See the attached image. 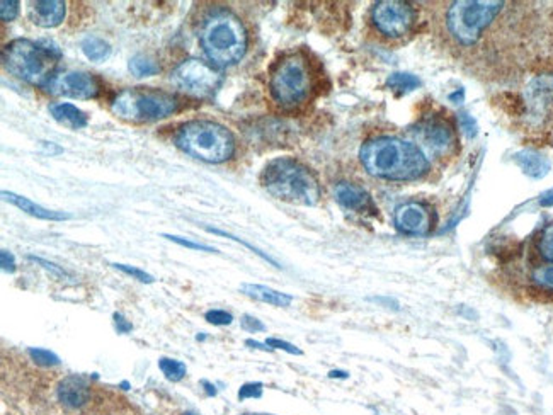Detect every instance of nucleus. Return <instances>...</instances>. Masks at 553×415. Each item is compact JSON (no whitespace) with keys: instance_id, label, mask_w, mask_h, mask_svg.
Masks as SVG:
<instances>
[{"instance_id":"1","label":"nucleus","mask_w":553,"mask_h":415,"mask_svg":"<svg viewBox=\"0 0 553 415\" xmlns=\"http://www.w3.org/2000/svg\"><path fill=\"white\" fill-rule=\"evenodd\" d=\"M359 160L369 176L385 181H419L431 172L423 148L398 137L368 140L361 147Z\"/></svg>"},{"instance_id":"2","label":"nucleus","mask_w":553,"mask_h":415,"mask_svg":"<svg viewBox=\"0 0 553 415\" xmlns=\"http://www.w3.org/2000/svg\"><path fill=\"white\" fill-rule=\"evenodd\" d=\"M501 0H457L445 14V29L449 43L457 48H475L496 26L497 19L508 11Z\"/></svg>"},{"instance_id":"3","label":"nucleus","mask_w":553,"mask_h":415,"mask_svg":"<svg viewBox=\"0 0 553 415\" xmlns=\"http://www.w3.org/2000/svg\"><path fill=\"white\" fill-rule=\"evenodd\" d=\"M261 182L271 196L291 205L313 206L322 196L320 184L315 174L291 157L271 160L264 167Z\"/></svg>"},{"instance_id":"4","label":"nucleus","mask_w":553,"mask_h":415,"mask_svg":"<svg viewBox=\"0 0 553 415\" xmlns=\"http://www.w3.org/2000/svg\"><path fill=\"white\" fill-rule=\"evenodd\" d=\"M199 40L204 53L216 69L235 65L247 52L244 23L227 9H215L206 16Z\"/></svg>"},{"instance_id":"5","label":"nucleus","mask_w":553,"mask_h":415,"mask_svg":"<svg viewBox=\"0 0 553 415\" xmlns=\"http://www.w3.org/2000/svg\"><path fill=\"white\" fill-rule=\"evenodd\" d=\"M60 58V48L48 40H40L36 43L29 40H14L2 52L4 67L9 74L41 87L53 75V67Z\"/></svg>"},{"instance_id":"6","label":"nucleus","mask_w":553,"mask_h":415,"mask_svg":"<svg viewBox=\"0 0 553 415\" xmlns=\"http://www.w3.org/2000/svg\"><path fill=\"white\" fill-rule=\"evenodd\" d=\"M176 145L187 155L208 164H223L233 157L235 138L227 126L210 120H194L181 126Z\"/></svg>"},{"instance_id":"7","label":"nucleus","mask_w":553,"mask_h":415,"mask_svg":"<svg viewBox=\"0 0 553 415\" xmlns=\"http://www.w3.org/2000/svg\"><path fill=\"white\" fill-rule=\"evenodd\" d=\"M313 91V74L301 53H289L272 67L269 92L272 101L283 109L300 108Z\"/></svg>"},{"instance_id":"8","label":"nucleus","mask_w":553,"mask_h":415,"mask_svg":"<svg viewBox=\"0 0 553 415\" xmlns=\"http://www.w3.org/2000/svg\"><path fill=\"white\" fill-rule=\"evenodd\" d=\"M179 101L172 94L153 89H125L114 97L111 111L119 120L130 123H152L172 116Z\"/></svg>"},{"instance_id":"9","label":"nucleus","mask_w":553,"mask_h":415,"mask_svg":"<svg viewBox=\"0 0 553 415\" xmlns=\"http://www.w3.org/2000/svg\"><path fill=\"white\" fill-rule=\"evenodd\" d=\"M415 138L419 140L429 154L437 159H449L458 152V135L453 123L445 114L431 113L425 114L417 121L414 130Z\"/></svg>"},{"instance_id":"10","label":"nucleus","mask_w":553,"mask_h":415,"mask_svg":"<svg viewBox=\"0 0 553 415\" xmlns=\"http://www.w3.org/2000/svg\"><path fill=\"white\" fill-rule=\"evenodd\" d=\"M369 18L381 36L400 40L412 33L417 23V12L410 4L402 0H381L374 4Z\"/></svg>"},{"instance_id":"11","label":"nucleus","mask_w":553,"mask_h":415,"mask_svg":"<svg viewBox=\"0 0 553 415\" xmlns=\"http://www.w3.org/2000/svg\"><path fill=\"white\" fill-rule=\"evenodd\" d=\"M221 74L216 67L203 60H186L179 63L176 69L170 74V82L176 86L179 91L196 97H206L213 94L220 87Z\"/></svg>"},{"instance_id":"12","label":"nucleus","mask_w":553,"mask_h":415,"mask_svg":"<svg viewBox=\"0 0 553 415\" xmlns=\"http://www.w3.org/2000/svg\"><path fill=\"white\" fill-rule=\"evenodd\" d=\"M525 116L533 128L544 126L553 118V74H540L530 80L525 92Z\"/></svg>"},{"instance_id":"13","label":"nucleus","mask_w":553,"mask_h":415,"mask_svg":"<svg viewBox=\"0 0 553 415\" xmlns=\"http://www.w3.org/2000/svg\"><path fill=\"white\" fill-rule=\"evenodd\" d=\"M43 89L51 96L89 101L101 94V82L87 72L65 70L51 75Z\"/></svg>"},{"instance_id":"14","label":"nucleus","mask_w":553,"mask_h":415,"mask_svg":"<svg viewBox=\"0 0 553 415\" xmlns=\"http://www.w3.org/2000/svg\"><path fill=\"white\" fill-rule=\"evenodd\" d=\"M395 228L403 235H429L436 227V213L432 206L423 201H407L395 210Z\"/></svg>"},{"instance_id":"15","label":"nucleus","mask_w":553,"mask_h":415,"mask_svg":"<svg viewBox=\"0 0 553 415\" xmlns=\"http://www.w3.org/2000/svg\"><path fill=\"white\" fill-rule=\"evenodd\" d=\"M58 400L62 402L67 409H80L89 402L91 398V388L85 383L84 378L72 375L60 381L58 385Z\"/></svg>"},{"instance_id":"16","label":"nucleus","mask_w":553,"mask_h":415,"mask_svg":"<svg viewBox=\"0 0 553 415\" xmlns=\"http://www.w3.org/2000/svg\"><path fill=\"white\" fill-rule=\"evenodd\" d=\"M67 6L62 0H38L29 9V18L40 28H57L65 19Z\"/></svg>"},{"instance_id":"17","label":"nucleus","mask_w":553,"mask_h":415,"mask_svg":"<svg viewBox=\"0 0 553 415\" xmlns=\"http://www.w3.org/2000/svg\"><path fill=\"white\" fill-rule=\"evenodd\" d=\"M335 201L349 211H364L373 205L368 191L352 182H339L334 189Z\"/></svg>"},{"instance_id":"18","label":"nucleus","mask_w":553,"mask_h":415,"mask_svg":"<svg viewBox=\"0 0 553 415\" xmlns=\"http://www.w3.org/2000/svg\"><path fill=\"white\" fill-rule=\"evenodd\" d=\"M2 198L6 199V201L11 203V205L19 208V210L24 211V213L31 215V217H34V218L48 220V222H63V220L72 218V215L62 213V211L48 210V208H43L40 205H36L34 201H31V199L19 196V194L11 193V191H2Z\"/></svg>"},{"instance_id":"19","label":"nucleus","mask_w":553,"mask_h":415,"mask_svg":"<svg viewBox=\"0 0 553 415\" xmlns=\"http://www.w3.org/2000/svg\"><path fill=\"white\" fill-rule=\"evenodd\" d=\"M50 114L55 121L70 130H82L89 125L87 114L70 103H53L50 106Z\"/></svg>"},{"instance_id":"20","label":"nucleus","mask_w":553,"mask_h":415,"mask_svg":"<svg viewBox=\"0 0 553 415\" xmlns=\"http://www.w3.org/2000/svg\"><path fill=\"white\" fill-rule=\"evenodd\" d=\"M514 162L519 165L526 176L533 177V179H542L550 172V162L544 155L535 150H521L514 155Z\"/></svg>"},{"instance_id":"21","label":"nucleus","mask_w":553,"mask_h":415,"mask_svg":"<svg viewBox=\"0 0 553 415\" xmlns=\"http://www.w3.org/2000/svg\"><path fill=\"white\" fill-rule=\"evenodd\" d=\"M242 293L249 296V298L257 300V302L272 305V307H289L293 302V298L286 293H281V291L272 290V288L262 286V285H244L242 286Z\"/></svg>"},{"instance_id":"22","label":"nucleus","mask_w":553,"mask_h":415,"mask_svg":"<svg viewBox=\"0 0 553 415\" xmlns=\"http://www.w3.org/2000/svg\"><path fill=\"white\" fill-rule=\"evenodd\" d=\"M80 48L91 62H104L111 55V46L99 36H85L80 43Z\"/></svg>"},{"instance_id":"23","label":"nucleus","mask_w":553,"mask_h":415,"mask_svg":"<svg viewBox=\"0 0 553 415\" xmlns=\"http://www.w3.org/2000/svg\"><path fill=\"white\" fill-rule=\"evenodd\" d=\"M420 86V79L415 75L407 74V72H395L386 79V87L391 91L400 92V94H406V92L414 91Z\"/></svg>"},{"instance_id":"24","label":"nucleus","mask_w":553,"mask_h":415,"mask_svg":"<svg viewBox=\"0 0 553 415\" xmlns=\"http://www.w3.org/2000/svg\"><path fill=\"white\" fill-rule=\"evenodd\" d=\"M530 279L540 290L553 293V262H544V264L535 266L530 273Z\"/></svg>"},{"instance_id":"25","label":"nucleus","mask_w":553,"mask_h":415,"mask_svg":"<svg viewBox=\"0 0 553 415\" xmlns=\"http://www.w3.org/2000/svg\"><path fill=\"white\" fill-rule=\"evenodd\" d=\"M130 70L135 77H150V75H155L160 70V67L150 57L135 55L130 60Z\"/></svg>"},{"instance_id":"26","label":"nucleus","mask_w":553,"mask_h":415,"mask_svg":"<svg viewBox=\"0 0 553 415\" xmlns=\"http://www.w3.org/2000/svg\"><path fill=\"white\" fill-rule=\"evenodd\" d=\"M536 251L547 262H553V225H547L536 239Z\"/></svg>"},{"instance_id":"27","label":"nucleus","mask_w":553,"mask_h":415,"mask_svg":"<svg viewBox=\"0 0 553 415\" xmlns=\"http://www.w3.org/2000/svg\"><path fill=\"white\" fill-rule=\"evenodd\" d=\"M159 368L165 375V378L170 381H181L186 376V371H187L184 363L177 361V359H169V358H162L159 361Z\"/></svg>"},{"instance_id":"28","label":"nucleus","mask_w":553,"mask_h":415,"mask_svg":"<svg viewBox=\"0 0 553 415\" xmlns=\"http://www.w3.org/2000/svg\"><path fill=\"white\" fill-rule=\"evenodd\" d=\"M29 356H31V359H33L34 363L40 364V366H45V368L58 366V364H60L58 356L55 354V353H51V351H48V349L31 347V349H29Z\"/></svg>"},{"instance_id":"29","label":"nucleus","mask_w":553,"mask_h":415,"mask_svg":"<svg viewBox=\"0 0 553 415\" xmlns=\"http://www.w3.org/2000/svg\"><path fill=\"white\" fill-rule=\"evenodd\" d=\"M165 239H169L170 242L177 244V245H182V247L186 249H193V251H201V252H218L216 249L210 247V245H204V244H198V242H193V240L189 239H184V237H177V235H164Z\"/></svg>"},{"instance_id":"30","label":"nucleus","mask_w":553,"mask_h":415,"mask_svg":"<svg viewBox=\"0 0 553 415\" xmlns=\"http://www.w3.org/2000/svg\"><path fill=\"white\" fill-rule=\"evenodd\" d=\"M19 16V2L17 0H2L0 2V19L11 23Z\"/></svg>"},{"instance_id":"31","label":"nucleus","mask_w":553,"mask_h":415,"mask_svg":"<svg viewBox=\"0 0 553 415\" xmlns=\"http://www.w3.org/2000/svg\"><path fill=\"white\" fill-rule=\"evenodd\" d=\"M206 230H208V232H211V234H215V235H221V237H227V239H232V240H235V242H240L242 245H245V247H247V249H250V251H252V252H255V254H257V256H261V257H262V259H264V261H267V262H271V264H272V266H276V268H279V264H278V262H276V261H272V259H271V257H269V256H266V254H264V252H261V251H259V249H255V247H254V245H250L249 242H245V240H240V239H237V237H233V235H230V234H227V232H223V230H218V228H210V227H206Z\"/></svg>"},{"instance_id":"32","label":"nucleus","mask_w":553,"mask_h":415,"mask_svg":"<svg viewBox=\"0 0 553 415\" xmlns=\"http://www.w3.org/2000/svg\"><path fill=\"white\" fill-rule=\"evenodd\" d=\"M111 266H113V268H116L118 271H121V273L128 274V276L138 279V281L148 283V285H150V283H153V278L150 276V274H147V273H145V271H142V269L131 268V266H126V264H111Z\"/></svg>"},{"instance_id":"33","label":"nucleus","mask_w":553,"mask_h":415,"mask_svg":"<svg viewBox=\"0 0 553 415\" xmlns=\"http://www.w3.org/2000/svg\"><path fill=\"white\" fill-rule=\"evenodd\" d=\"M204 319H206L213 325H218V327H223V325H230L233 322L232 313H228V312H225V310H210V312H206Z\"/></svg>"},{"instance_id":"34","label":"nucleus","mask_w":553,"mask_h":415,"mask_svg":"<svg viewBox=\"0 0 553 415\" xmlns=\"http://www.w3.org/2000/svg\"><path fill=\"white\" fill-rule=\"evenodd\" d=\"M459 123H462L463 133H465L468 138H474L476 135V123H475L474 118H471L470 114L462 113L459 114Z\"/></svg>"},{"instance_id":"35","label":"nucleus","mask_w":553,"mask_h":415,"mask_svg":"<svg viewBox=\"0 0 553 415\" xmlns=\"http://www.w3.org/2000/svg\"><path fill=\"white\" fill-rule=\"evenodd\" d=\"M262 395V383H245L238 392V398H257Z\"/></svg>"},{"instance_id":"36","label":"nucleus","mask_w":553,"mask_h":415,"mask_svg":"<svg viewBox=\"0 0 553 415\" xmlns=\"http://www.w3.org/2000/svg\"><path fill=\"white\" fill-rule=\"evenodd\" d=\"M266 346L271 347V349H272V347H274V349L286 351V353H289V354H301V351L298 349V347H295L293 344H289V342L279 341V339H267Z\"/></svg>"},{"instance_id":"37","label":"nucleus","mask_w":553,"mask_h":415,"mask_svg":"<svg viewBox=\"0 0 553 415\" xmlns=\"http://www.w3.org/2000/svg\"><path fill=\"white\" fill-rule=\"evenodd\" d=\"M29 259L34 261V262H38V264L43 266V268H45V269H48V271H51V273H53V274H57V276H60V278H65V276H67V273H65V271H63L62 268H58V266H55L53 262H48V261L41 259V257H36V256H29Z\"/></svg>"},{"instance_id":"38","label":"nucleus","mask_w":553,"mask_h":415,"mask_svg":"<svg viewBox=\"0 0 553 415\" xmlns=\"http://www.w3.org/2000/svg\"><path fill=\"white\" fill-rule=\"evenodd\" d=\"M242 327H244L245 330H249V332H257V330L266 329L261 320L254 319V317H250V315L242 317Z\"/></svg>"},{"instance_id":"39","label":"nucleus","mask_w":553,"mask_h":415,"mask_svg":"<svg viewBox=\"0 0 553 415\" xmlns=\"http://www.w3.org/2000/svg\"><path fill=\"white\" fill-rule=\"evenodd\" d=\"M0 264H2V269L7 271V273H14L16 271V261L11 252L7 251L0 252Z\"/></svg>"},{"instance_id":"40","label":"nucleus","mask_w":553,"mask_h":415,"mask_svg":"<svg viewBox=\"0 0 553 415\" xmlns=\"http://www.w3.org/2000/svg\"><path fill=\"white\" fill-rule=\"evenodd\" d=\"M114 324H116V329L119 334H126L133 329V325H131L130 322L121 315V313H114Z\"/></svg>"},{"instance_id":"41","label":"nucleus","mask_w":553,"mask_h":415,"mask_svg":"<svg viewBox=\"0 0 553 415\" xmlns=\"http://www.w3.org/2000/svg\"><path fill=\"white\" fill-rule=\"evenodd\" d=\"M540 205L542 206H553V189L548 191V193H544L542 198H540Z\"/></svg>"},{"instance_id":"42","label":"nucleus","mask_w":553,"mask_h":415,"mask_svg":"<svg viewBox=\"0 0 553 415\" xmlns=\"http://www.w3.org/2000/svg\"><path fill=\"white\" fill-rule=\"evenodd\" d=\"M247 346H252V347H257V349H262V351H271V347H266L264 344H261V342H255V341H247L245 342Z\"/></svg>"},{"instance_id":"43","label":"nucleus","mask_w":553,"mask_h":415,"mask_svg":"<svg viewBox=\"0 0 553 415\" xmlns=\"http://www.w3.org/2000/svg\"><path fill=\"white\" fill-rule=\"evenodd\" d=\"M449 99L453 101V103H459V101L463 99V91H462V89H459V91L454 92V94H451V96H449Z\"/></svg>"},{"instance_id":"44","label":"nucleus","mask_w":553,"mask_h":415,"mask_svg":"<svg viewBox=\"0 0 553 415\" xmlns=\"http://www.w3.org/2000/svg\"><path fill=\"white\" fill-rule=\"evenodd\" d=\"M330 378H347V373L344 371H330Z\"/></svg>"},{"instance_id":"45","label":"nucleus","mask_w":553,"mask_h":415,"mask_svg":"<svg viewBox=\"0 0 553 415\" xmlns=\"http://www.w3.org/2000/svg\"><path fill=\"white\" fill-rule=\"evenodd\" d=\"M184 415H194V414H184Z\"/></svg>"},{"instance_id":"46","label":"nucleus","mask_w":553,"mask_h":415,"mask_svg":"<svg viewBox=\"0 0 553 415\" xmlns=\"http://www.w3.org/2000/svg\"><path fill=\"white\" fill-rule=\"evenodd\" d=\"M245 415H252V414H245Z\"/></svg>"}]
</instances>
